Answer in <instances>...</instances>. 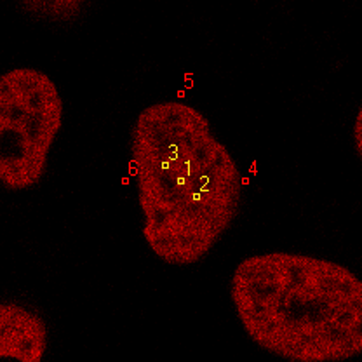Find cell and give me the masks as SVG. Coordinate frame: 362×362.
Instances as JSON below:
<instances>
[{"label": "cell", "instance_id": "1", "mask_svg": "<svg viewBox=\"0 0 362 362\" xmlns=\"http://www.w3.org/2000/svg\"><path fill=\"white\" fill-rule=\"evenodd\" d=\"M131 175L143 237L168 265L199 263L233 225L244 195L235 158L183 101L143 108L131 127Z\"/></svg>", "mask_w": 362, "mask_h": 362}, {"label": "cell", "instance_id": "2", "mask_svg": "<svg viewBox=\"0 0 362 362\" xmlns=\"http://www.w3.org/2000/svg\"><path fill=\"white\" fill-rule=\"evenodd\" d=\"M230 298L247 337L282 359L362 352V282L339 263L282 251L249 256L233 272Z\"/></svg>", "mask_w": 362, "mask_h": 362}, {"label": "cell", "instance_id": "3", "mask_svg": "<svg viewBox=\"0 0 362 362\" xmlns=\"http://www.w3.org/2000/svg\"><path fill=\"white\" fill-rule=\"evenodd\" d=\"M63 126V100L52 78L14 68L0 78V181L9 192L44 178L49 152Z\"/></svg>", "mask_w": 362, "mask_h": 362}, {"label": "cell", "instance_id": "4", "mask_svg": "<svg viewBox=\"0 0 362 362\" xmlns=\"http://www.w3.org/2000/svg\"><path fill=\"white\" fill-rule=\"evenodd\" d=\"M47 350V327L32 308L16 301L0 307V356L23 362H39Z\"/></svg>", "mask_w": 362, "mask_h": 362}, {"label": "cell", "instance_id": "5", "mask_svg": "<svg viewBox=\"0 0 362 362\" xmlns=\"http://www.w3.org/2000/svg\"><path fill=\"white\" fill-rule=\"evenodd\" d=\"M23 9L32 16H39L42 20L51 21H68L74 16H78L84 9V4L75 2V0H66V2H25Z\"/></svg>", "mask_w": 362, "mask_h": 362}, {"label": "cell", "instance_id": "6", "mask_svg": "<svg viewBox=\"0 0 362 362\" xmlns=\"http://www.w3.org/2000/svg\"><path fill=\"white\" fill-rule=\"evenodd\" d=\"M354 145H356V153L361 157L362 153V112H357L356 124H354Z\"/></svg>", "mask_w": 362, "mask_h": 362}]
</instances>
